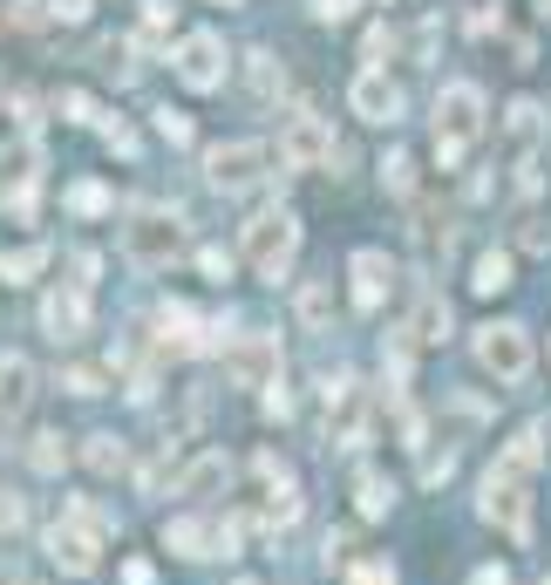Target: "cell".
Listing matches in <instances>:
<instances>
[{
    "instance_id": "6da1fadb",
    "label": "cell",
    "mask_w": 551,
    "mask_h": 585,
    "mask_svg": "<svg viewBox=\"0 0 551 585\" xmlns=\"http://www.w3.org/2000/svg\"><path fill=\"white\" fill-rule=\"evenodd\" d=\"M484 137V89L477 83H443L436 89V158L443 171L463 164V150Z\"/></svg>"
},
{
    "instance_id": "7a4b0ae2",
    "label": "cell",
    "mask_w": 551,
    "mask_h": 585,
    "mask_svg": "<svg viewBox=\"0 0 551 585\" xmlns=\"http://www.w3.org/2000/svg\"><path fill=\"white\" fill-rule=\"evenodd\" d=\"M293 259H300V218L293 212H259L246 225V266L259 272V280L280 286L287 272H293Z\"/></svg>"
},
{
    "instance_id": "3957f363",
    "label": "cell",
    "mask_w": 551,
    "mask_h": 585,
    "mask_svg": "<svg viewBox=\"0 0 551 585\" xmlns=\"http://www.w3.org/2000/svg\"><path fill=\"white\" fill-rule=\"evenodd\" d=\"M477 361H484V375H497L504 388H518V381L531 375V334H525L518 321H484V327H477Z\"/></svg>"
},
{
    "instance_id": "277c9868",
    "label": "cell",
    "mask_w": 551,
    "mask_h": 585,
    "mask_svg": "<svg viewBox=\"0 0 551 585\" xmlns=\"http://www.w3.org/2000/svg\"><path fill=\"white\" fill-rule=\"evenodd\" d=\"M171 68H177V83H184V89H198V96L225 89V68H231V55H225V34H212V28L184 34V42H177V55H171Z\"/></svg>"
},
{
    "instance_id": "5b68a950",
    "label": "cell",
    "mask_w": 551,
    "mask_h": 585,
    "mask_svg": "<svg viewBox=\"0 0 551 585\" xmlns=\"http://www.w3.org/2000/svg\"><path fill=\"white\" fill-rule=\"evenodd\" d=\"M177 246H184V231H177L171 212H156V205L130 212V225H123V252H130L137 266H171Z\"/></svg>"
},
{
    "instance_id": "8992f818",
    "label": "cell",
    "mask_w": 551,
    "mask_h": 585,
    "mask_svg": "<svg viewBox=\"0 0 551 585\" xmlns=\"http://www.w3.org/2000/svg\"><path fill=\"white\" fill-rule=\"evenodd\" d=\"M327 158H334V123H327V116H313V109L287 116V130H280V164H293V171H321Z\"/></svg>"
},
{
    "instance_id": "52a82bcc",
    "label": "cell",
    "mask_w": 551,
    "mask_h": 585,
    "mask_svg": "<svg viewBox=\"0 0 551 585\" xmlns=\"http://www.w3.org/2000/svg\"><path fill=\"white\" fill-rule=\"evenodd\" d=\"M205 177L218 191H246L266 177V143H212L205 150Z\"/></svg>"
},
{
    "instance_id": "ba28073f",
    "label": "cell",
    "mask_w": 551,
    "mask_h": 585,
    "mask_svg": "<svg viewBox=\"0 0 551 585\" xmlns=\"http://www.w3.org/2000/svg\"><path fill=\"white\" fill-rule=\"evenodd\" d=\"M484 518L504 524L518 544L531 538V497H525V484L510 477V470H490V477H484Z\"/></svg>"
},
{
    "instance_id": "9c48e42d",
    "label": "cell",
    "mask_w": 551,
    "mask_h": 585,
    "mask_svg": "<svg viewBox=\"0 0 551 585\" xmlns=\"http://www.w3.org/2000/svg\"><path fill=\"white\" fill-rule=\"evenodd\" d=\"M252 477L266 484V531H280V524H293L300 518V484H293V470L272 449H259L252 456Z\"/></svg>"
},
{
    "instance_id": "30bf717a",
    "label": "cell",
    "mask_w": 551,
    "mask_h": 585,
    "mask_svg": "<svg viewBox=\"0 0 551 585\" xmlns=\"http://www.w3.org/2000/svg\"><path fill=\"white\" fill-rule=\"evenodd\" d=\"M231 381H246V388H272L280 381V340L272 334H239L231 340V355H225Z\"/></svg>"
},
{
    "instance_id": "8fae6325",
    "label": "cell",
    "mask_w": 551,
    "mask_h": 585,
    "mask_svg": "<svg viewBox=\"0 0 551 585\" xmlns=\"http://www.w3.org/2000/svg\"><path fill=\"white\" fill-rule=\"evenodd\" d=\"M347 102H354V116H361V123H388V130L402 123V89L388 83L381 68H361V75H354V89H347Z\"/></svg>"
},
{
    "instance_id": "7c38bea8",
    "label": "cell",
    "mask_w": 551,
    "mask_h": 585,
    "mask_svg": "<svg viewBox=\"0 0 551 585\" xmlns=\"http://www.w3.org/2000/svg\"><path fill=\"white\" fill-rule=\"evenodd\" d=\"M347 280H354V306H361V314H375V306L388 300V286H396V266H388V252L361 246V252L347 259Z\"/></svg>"
},
{
    "instance_id": "4fadbf2b",
    "label": "cell",
    "mask_w": 551,
    "mask_h": 585,
    "mask_svg": "<svg viewBox=\"0 0 551 585\" xmlns=\"http://www.w3.org/2000/svg\"><path fill=\"white\" fill-rule=\"evenodd\" d=\"M42 327H48L55 340H83V334H89V293H83V286H55V293L42 300Z\"/></svg>"
},
{
    "instance_id": "5bb4252c",
    "label": "cell",
    "mask_w": 551,
    "mask_h": 585,
    "mask_svg": "<svg viewBox=\"0 0 551 585\" xmlns=\"http://www.w3.org/2000/svg\"><path fill=\"white\" fill-rule=\"evenodd\" d=\"M48 559H55L68 578H89V572H96V538L83 531V518H68V524L48 531Z\"/></svg>"
},
{
    "instance_id": "9a60e30c",
    "label": "cell",
    "mask_w": 551,
    "mask_h": 585,
    "mask_svg": "<svg viewBox=\"0 0 551 585\" xmlns=\"http://www.w3.org/2000/svg\"><path fill=\"white\" fill-rule=\"evenodd\" d=\"M156 327H164L156 340H164L171 355H205V347H212V334H198V314H191L184 300H171L164 314H156Z\"/></svg>"
},
{
    "instance_id": "2e32d148",
    "label": "cell",
    "mask_w": 551,
    "mask_h": 585,
    "mask_svg": "<svg viewBox=\"0 0 551 585\" xmlns=\"http://www.w3.org/2000/svg\"><path fill=\"white\" fill-rule=\"evenodd\" d=\"M164 544H171L177 559H212L218 552V531L205 518H177V524H164Z\"/></svg>"
},
{
    "instance_id": "e0dca14e",
    "label": "cell",
    "mask_w": 551,
    "mask_h": 585,
    "mask_svg": "<svg viewBox=\"0 0 551 585\" xmlns=\"http://www.w3.org/2000/svg\"><path fill=\"white\" fill-rule=\"evenodd\" d=\"M225 484H231V456H198V463L177 477V497H212V490H225Z\"/></svg>"
},
{
    "instance_id": "ac0fdd59",
    "label": "cell",
    "mask_w": 551,
    "mask_h": 585,
    "mask_svg": "<svg viewBox=\"0 0 551 585\" xmlns=\"http://www.w3.org/2000/svg\"><path fill=\"white\" fill-rule=\"evenodd\" d=\"M293 314H300V327L321 334V327L334 321V280H306V286L293 293Z\"/></svg>"
},
{
    "instance_id": "d6986e66",
    "label": "cell",
    "mask_w": 551,
    "mask_h": 585,
    "mask_svg": "<svg viewBox=\"0 0 551 585\" xmlns=\"http://www.w3.org/2000/svg\"><path fill=\"white\" fill-rule=\"evenodd\" d=\"M246 83H252V96H259V102H272V96L287 89V68L259 48V55H246Z\"/></svg>"
},
{
    "instance_id": "ffe728a7",
    "label": "cell",
    "mask_w": 551,
    "mask_h": 585,
    "mask_svg": "<svg viewBox=\"0 0 551 585\" xmlns=\"http://www.w3.org/2000/svg\"><path fill=\"white\" fill-rule=\"evenodd\" d=\"M354 497H361V518H388V511H396V484H388L381 470H361Z\"/></svg>"
},
{
    "instance_id": "44dd1931",
    "label": "cell",
    "mask_w": 551,
    "mask_h": 585,
    "mask_svg": "<svg viewBox=\"0 0 551 585\" xmlns=\"http://www.w3.org/2000/svg\"><path fill=\"white\" fill-rule=\"evenodd\" d=\"M415 340H450V306L436 300V293H422V306H415V327H409Z\"/></svg>"
},
{
    "instance_id": "7402d4cb",
    "label": "cell",
    "mask_w": 551,
    "mask_h": 585,
    "mask_svg": "<svg viewBox=\"0 0 551 585\" xmlns=\"http://www.w3.org/2000/svg\"><path fill=\"white\" fill-rule=\"evenodd\" d=\"M28 381H34V368H28L21 355H0V402L21 409V402H28Z\"/></svg>"
},
{
    "instance_id": "603a6c76",
    "label": "cell",
    "mask_w": 551,
    "mask_h": 585,
    "mask_svg": "<svg viewBox=\"0 0 551 585\" xmlns=\"http://www.w3.org/2000/svg\"><path fill=\"white\" fill-rule=\"evenodd\" d=\"M42 266H48V246H14L0 252V280H34Z\"/></svg>"
},
{
    "instance_id": "cb8c5ba5",
    "label": "cell",
    "mask_w": 551,
    "mask_h": 585,
    "mask_svg": "<svg viewBox=\"0 0 551 585\" xmlns=\"http://www.w3.org/2000/svg\"><path fill=\"white\" fill-rule=\"evenodd\" d=\"M83 463H89L96 477H116V470H123V443H116V436H89L83 443Z\"/></svg>"
},
{
    "instance_id": "d4e9b609",
    "label": "cell",
    "mask_w": 551,
    "mask_h": 585,
    "mask_svg": "<svg viewBox=\"0 0 551 585\" xmlns=\"http://www.w3.org/2000/svg\"><path fill=\"white\" fill-rule=\"evenodd\" d=\"M497 470H510V477L538 470V429H525V436H510V449H504V463H497Z\"/></svg>"
},
{
    "instance_id": "484cf974",
    "label": "cell",
    "mask_w": 551,
    "mask_h": 585,
    "mask_svg": "<svg viewBox=\"0 0 551 585\" xmlns=\"http://www.w3.org/2000/svg\"><path fill=\"white\" fill-rule=\"evenodd\" d=\"M469 286H477V293H504V286H510V252H484Z\"/></svg>"
},
{
    "instance_id": "4316f807",
    "label": "cell",
    "mask_w": 551,
    "mask_h": 585,
    "mask_svg": "<svg viewBox=\"0 0 551 585\" xmlns=\"http://www.w3.org/2000/svg\"><path fill=\"white\" fill-rule=\"evenodd\" d=\"M538 116H544L538 102H510V109H504V130H510V137H518V143H531V137L544 130V123H538Z\"/></svg>"
},
{
    "instance_id": "83f0119b",
    "label": "cell",
    "mask_w": 551,
    "mask_h": 585,
    "mask_svg": "<svg viewBox=\"0 0 551 585\" xmlns=\"http://www.w3.org/2000/svg\"><path fill=\"white\" fill-rule=\"evenodd\" d=\"M62 456H68V449H62V436H48V429H42V436L28 443V463H34L42 477H55V470H62Z\"/></svg>"
},
{
    "instance_id": "f1b7e54d",
    "label": "cell",
    "mask_w": 551,
    "mask_h": 585,
    "mask_svg": "<svg viewBox=\"0 0 551 585\" xmlns=\"http://www.w3.org/2000/svg\"><path fill=\"white\" fill-rule=\"evenodd\" d=\"M381 177H388V191H396V198H409V191H415V158H402V150H396V158L381 164Z\"/></svg>"
},
{
    "instance_id": "f546056e",
    "label": "cell",
    "mask_w": 551,
    "mask_h": 585,
    "mask_svg": "<svg viewBox=\"0 0 551 585\" xmlns=\"http://www.w3.org/2000/svg\"><path fill=\"white\" fill-rule=\"evenodd\" d=\"M68 205L96 218V212H109V191H102V184H75V191H68Z\"/></svg>"
},
{
    "instance_id": "4dcf8cb0",
    "label": "cell",
    "mask_w": 551,
    "mask_h": 585,
    "mask_svg": "<svg viewBox=\"0 0 551 585\" xmlns=\"http://www.w3.org/2000/svg\"><path fill=\"white\" fill-rule=\"evenodd\" d=\"M450 470H456V456H450V449H422V484H443Z\"/></svg>"
},
{
    "instance_id": "1f68e13d",
    "label": "cell",
    "mask_w": 551,
    "mask_h": 585,
    "mask_svg": "<svg viewBox=\"0 0 551 585\" xmlns=\"http://www.w3.org/2000/svg\"><path fill=\"white\" fill-rule=\"evenodd\" d=\"M8 21H14V28H42V21H48V0H14Z\"/></svg>"
},
{
    "instance_id": "d6a6232c",
    "label": "cell",
    "mask_w": 551,
    "mask_h": 585,
    "mask_svg": "<svg viewBox=\"0 0 551 585\" xmlns=\"http://www.w3.org/2000/svg\"><path fill=\"white\" fill-rule=\"evenodd\" d=\"M156 130H164L171 143H191V116L184 109H156Z\"/></svg>"
},
{
    "instance_id": "836d02e7",
    "label": "cell",
    "mask_w": 551,
    "mask_h": 585,
    "mask_svg": "<svg viewBox=\"0 0 551 585\" xmlns=\"http://www.w3.org/2000/svg\"><path fill=\"white\" fill-rule=\"evenodd\" d=\"M347 585H396V572H388L381 559H368V565H354V572H347Z\"/></svg>"
},
{
    "instance_id": "e575fe53",
    "label": "cell",
    "mask_w": 551,
    "mask_h": 585,
    "mask_svg": "<svg viewBox=\"0 0 551 585\" xmlns=\"http://www.w3.org/2000/svg\"><path fill=\"white\" fill-rule=\"evenodd\" d=\"M62 109H68V123H102V116H96V102H89L83 89H68V96H62Z\"/></svg>"
},
{
    "instance_id": "d590c367",
    "label": "cell",
    "mask_w": 551,
    "mask_h": 585,
    "mask_svg": "<svg viewBox=\"0 0 551 585\" xmlns=\"http://www.w3.org/2000/svg\"><path fill=\"white\" fill-rule=\"evenodd\" d=\"M198 266H205V272H212V280H231V259H225V252H218V246H205V252H198Z\"/></svg>"
},
{
    "instance_id": "8d00e7d4",
    "label": "cell",
    "mask_w": 551,
    "mask_h": 585,
    "mask_svg": "<svg viewBox=\"0 0 551 585\" xmlns=\"http://www.w3.org/2000/svg\"><path fill=\"white\" fill-rule=\"evenodd\" d=\"M123 585H156V565H150V559H130V565H123Z\"/></svg>"
},
{
    "instance_id": "74e56055",
    "label": "cell",
    "mask_w": 551,
    "mask_h": 585,
    "mask_svg": "<svg viewBox=\"0 0 551 585\" xmlns=\"http://www.w3.org/2000/svg\"><path fill=\"white\" fill-rule=\"evenodd\" d=\"M171 14H177V0H143V21H150V28H164Z\"/></svg>"
},
{
    "instance_id": "f35d334b",
    "label": "cell",
    "mask_w": 551,
    "mask_h": 585,
    "mask_svg": "<svg viewBox=\"0 0 551 585\" xmlns=\"http://www.w3.org/2000/svg\"><path fill=\"white\" fill-rule=\"evenodd\" d=\"M68 388H75V396H102V381L89 368H68Z\"/></svg>"
},
{
    "instance_id": "ab89813d",
    "label": "cell",
    "mask_w": 551,
    "mask_h": 585,
    "mask_svg": "<svg viewBox=\"0 0 551 585\" xmlns=\"http://www.w3.org/2000/svg\"><path fill=\"white\" fill-rule=\"evenodd\" d=\"M21 518H28L21 497H0V531H21Z\"/></svg>"
},
{
    "instance_id": "60d3db41",
    "label": "cell",
    "mask_w": 551,
    "mask_h": 585,
    "mask_svg": "<svg viewBox=\"0 0 551 585\" xmlns=\"http://www.w3.org/2000/svg\"><path fill=\"white\" fill-rule=\"evenodd\" d=\"M55 14H62V21H83V14H89V0H55Z\"/></svg>"
},
{
    "instance_id": "b9f144b4",
    "label": "cell",
    "mask_w": 551,
    "mask_h": 585,
    "mask_svg": "<svg viewBox=\"0 0 551 585\" xmlns=\"http://www.w3.org/2000/svg\"><path fill=\"white\" fill-rule=\"evenodd\" d=\"M313 14H321V21H341V14H347V0H313Z\"/></svg>"
},
{
    "instance_id": "7bdbcfd3",
    "label": "cell",
    "mask_w": 551,
    "mask_h": 585,
    "mask_svg": "<svg viewBox=\"0 0 551 585\" xmlns=\"http://www.w3.org/2000/svg\"><path fill=\"white\" fill-rule=\"evenodd\" d=\"M469 585H510V578H504V572H490V565H484V572H477V578H469Z\"/></svg>"
},
{
    "instance_id": "ee69618b",
    "label": "cell",
    "mask_w": 551,
    "mask_h": 585,
    "mask_svg": "<svg viewBox=\"0 0 551 585\" xmlns=\"http://www.w3.org/2000/svg\"><path fill=\"white\" fill-rule=\"evenodd\" d=\"M544 585H551V578H544Z\"/></svg>"
},
{
    "instance_id": "f6af8a7d",
    "label": "cell",
    "mask_w": 551,
    "mask_h": 585,
    "mask_svg": "<svg viewBox=\"0 0 551 585\" xmlns=\"http://www.w3.org/2000/svg\"><path fill=\"white\" fill-rule=\"evenodd\" d=\"M246 585H252V578H246Z\"/></svg>"
}]
</instances>
